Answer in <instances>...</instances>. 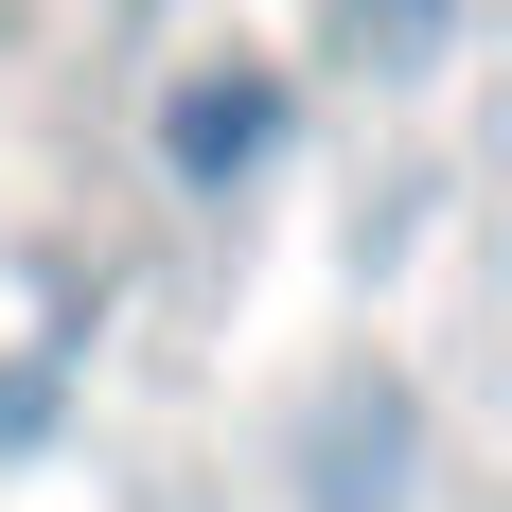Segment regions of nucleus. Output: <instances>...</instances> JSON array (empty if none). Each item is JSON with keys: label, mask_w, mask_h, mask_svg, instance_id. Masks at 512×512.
<instances>
[{"label": "nucleus", "mask_w": 512, "mask_h": 512, "mask_svg": "<svg viewBox=\"0 0 512 512\" xmlns=\"http://www.w3.org/2000/svg\"><path fill=\"white\" fill-rule=\"evenodd\" d=\"M265 142H283V71H248V53L177 71V106H159V159H177V177H248Z\"/></svg>", "instance_id": "nucleus-1"}, {"label": "nucleus", "mask_w": 512, "mask_h": 512, "mask_svg": "<svg viewBox=\"0 0 512 512\" xmlns=\"http://www.w3.org/2000/svg\"><path fill=\"white\" fill-rule=\"evenodd\" d=\"M424 36H442V0H389V53H424Z\"/></svg>", "instance_id": "nucleus-2"}]
</instances>
